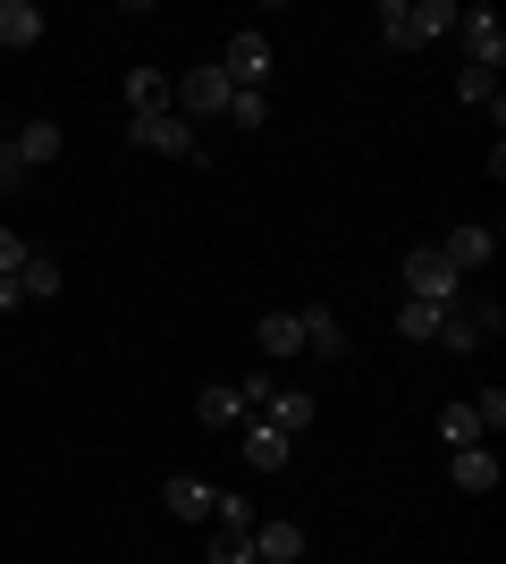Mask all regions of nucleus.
Returning a JSON list of instances; mask_svg holds the SVG:
<instances>
[{
  "label": "nucleus",
  "instance_id": "393cba45",
  "mask_svg": "<svg viewBox=\"0 0 506 564\" xmlns=\"http://www.w3.org/2000/svg\"><path fill=\"white\" fill-rule=\"evenodd\" d=\"M212 514H219V531H254V522H262V514H254V497H228V489H219Z\"/></svg>",
  "mask_w": 506,
  "mask_h": 564
},
{
  "label": "nucleus",
  "instance_id": "a878e982",
  "mask_svg": "<svg viewBox=\"0 0 506 564\" xmlns=\"http://www.w3.org/2000/svg\"><path fill=\"white\" fill-rule=\"evenodd\" d=\"M212 564H254V531H219V540H212Z\"/></svg>",
  "mask_w": 506,
  "mask_h": 564
},
{
  "label": "nucleus",
  "instance_id": "0eeeda50",
  "mask_svg": "<svg viewBox=\"0 0 506 564\" xmlns=\"http://www.w3.org/2000/svg\"><path fill=\"white\" fill-rule=\"evenodd\" d=\"M439 253H448V270H456V279H473V270L498 253V228H448V236H439Z\"/></svg>",
  "mask_w": 506,
  "mask_h": 564
},
{
  "label": "nucleus",
  "instance_id": "c756f323",
  "mask_svg": "<svg viewBox=\"0 0 506 564\" xmlns=\"http://www.w3.org/2000/svg\"><path fill=\"white\" fill-rule=\"evenodd\" d=\"M25 304V295H18V279H0V312H18Z\"/></svg>",
  "mask_w": 506,
  "mask_h": 564
},
{
  "label": "nucleus",
  "instance_id": "412c9836",
  "mask_svg": "<svg viewBox=\"0 0 506 564\" xmlns=\"http://www.w3.org/2000/svg\"><path fill=\"white\" fill-rule=\"evenodd\" d=\"M18 295H25V304L60 295V261H51V253H25V270H18Z\"/></svg>",
  "mask_w": 506,
  "mask_h": 564
},
{
  "label": "nucleus",
  "instance_id": "6ab92c4d",
  "mask_svg": "<svg viewBox=\"0 0 506 564\" xmlns=\"http://www.w3.org/2000/svg\"><path fill=\"white\" fill-rule=\"evenodd\" d=\"M456 18H464L456 0H413V25H422V51H431V43H448V34H456Z\"/></svg>",
  "mask_w": 506,
  "mask_h": 564
},
{
  "label": "nucleus",
  "instance_id": "f03ea898",
  "mask_svg": "<svg viewBox=\"0 0 506 564\" xmlns=\"http://www.w3.org/2000/svg\"><path fill=\"white\" fill-rule=\"evenodd\" d=\"M127 143L136 152H161V161H203V143L177 110H152V118H127Z\"/></svg>",
  "mask_w": 506,
  "mask_h": 564
},
{
  "label": "nucleus",
  "instance_id": "9b49d317",
  "mask_svg": "<svg viewBox=\"0 0 506 564\" xmlns=\"http://www.w3.org/2000/svg\"><path fill=\"white\" fill-rule=\"evenodd\" d=\"M295 556H304L295 522H254V564H295Z\"/></svg>",
  "mask_w": 506,
  "mask_h": 564
},
{
  "label": "nucleus",
  "instance_id": "f3484780",
  "mask_svg": "<svg viewBox=\"0 0 506 564\" xmlns=\"http://www.w3.org/2000/svg\"><path fill=\"white\" fill-rule=\"evenodd\" d=\"M439 321H448V312L422 304V295H406V304H397V337H413V346H439Z\"/></svg>",
  "mask_w": 506,
  "mask_h": 564
},
{
  "label": "nucleus",
  "instance_id": "20e7f679",
  "mask_svg": "<svg viewBox=\"0 0 506 564\" xmlns=\"http://www.w3.org/2000/svg\"><path fill=\"white\" fill-rule=\"evenodd\" d=\"M406 286L422 295V304H439V312L464 295V279L448 270V253H439V245H413V253H406Z\"/></svg>",
  "mask_w": 506,
  "mask_h": 564
},
{
  "label": "nucleus",
  "instance_id": "2eb2a0df",
  "mask_svg": "<svg viewBox=\"0 0 506 564\" xmlns=\"http://www.w3.org/2000/svg\"><path fill=\"white\" fill-rule=\"evenodd\" d=\"M262 422H270V430H288V438H295V430L313 422V397H304V388H270V404H262Z\"/></svg>",
  "mask_w": 506,
  "mask_h": 564
},
{
  "label": "nucleus",
  "instance_id": "39448f33",
  "mask_svg": "<svg viewBox=\"0 0 506 564\" xmlns=\"http://www.w3.org/2000/svg\"><path fill=\"white\" fill-rule=\"evenodd\" d=\"M456 34H464V68H489V76H498V59H506V25H498V9H464Z\"/></svg>",
  "mask_w": 506,
  "mask_h": 564
},
{
  "label": "nucleus",
  "instance_id": "4468645a",
  "mask_svg": "<svg viewBox=\"0 0 506 564\" xmlns=\"http://www.w3.org/2000/svg\"><path fill=\"white\" fill-rule=\"evenodd\" d=\"M456 489L489 497V489H498V455H489V447H456Z\"/></svg>",
  "mask_w": 506,
  "mask_h": 564
},
{
  "label": "nucleus",
  "instance_id": "6e6552de",
  "mask_svg": "<svg viewBox=\"0 0 506 564\" xmlns=\"http://www.w3.org/2000/svg\"><path fill=\"white\" fill-rule=\"evenodd\" d=\"M161 506H169V514H177V522H212L219 489H212V480H194V471H177V480H169V489H161Z\"/></svg>",
  "mask_w": 506,
  "mask_h": 564
},
{
  "label": "nucleus",
  "instance_id": "f8f14e48",
  "mask_svg": "<svg viewBox=\"0 0 506 564\" xmlns=\"http://www.w3.org/2000/svg\"><path fill=\"white\" fill-rule=\"evenodd\" d=\"M0 43L34 51V43H43V9H34V0H0Z\"/></svg>",
  "mask_w": 506,
  "mask_h": 564
},
{
  "label": "nucleus",
  "instance_id": "5701e85b",
  "mask_svg": "<svg viewBox=\"0 0 506 564\" xmlns=\"http://www.w3.org/2000/svg\"><path fill=\"white\" fill-rule=\"evenodd\" d=\"M262 354H304V321H295V312H270L262 321Z\"/></svg>",
  "mask_w": 506,
  "mask_h": 564
},
{
  "label": "nucleus",
  "instance_id": "aec40b11",
  "mask_svg": "<svg viewBox=\"0 0 506 564\" xmlns=\"http://www.w3.org/2000/svg\"><path fill=\"white\" fill-rule=\"evenodd\" d=\"M456 101H473V110L506 118V94H498V76H489V68H464V76H456Z\"/></svg>",
  "mask_w": 506,
  "mask_h": 564
},
{
  "label": "nucleus",
  "instance_id": "9d476101",
  "mask_svg": "<svg viewBox=\"0 0 506 564\" xmlns=\"http://www.w3.org/2000/svg\"><path fill=\"white\" fill-rule=\"evenodd\" d=\"M9 152H18V169H43V161H60V127H51V118H25L18 135H9Z\"/></svg>",
  "mask_w": 506,
  "mask_h": 564
},
{
  "label": "nucleus",
  "instance_id": "c85d7f7f",
  "mask_svg": "<svg viewBox=\"0 0 506 564\" xmlns=\"http://www.w3.org/2000/svg\"><path fill=\"white\" fill-rule=\"evenodd\" d=\"M18 177H25V169H18V152H9V135H0V194L18 186Z\"/></svg>",
  "mask_w": 506,
  "mask_h": 564
},
{
  "label": "nucleus",
  "instance_id": "1a4fd4ad",
  "mask_svg": "<svg viewBox=\"0 0 506 564\" xmlns=\"http://www.w3.org/2000/svg\"><path fill=\"white\" fill-rule=\"evenodd\" d=\"M288 447H295V438H288V430H270L262 413L245 422V464H254V471H279V464H288Z\"/></svg>",
  "mask_w": 506,
  "mask_h": 564
},
{
  "label": "nucleus",
  "instance_id": "423d86ee",
  "mask_svg": "<svg viewBox=\"0 0 506 564\" xmlns=\"http://www.w3.org/2000/svg\"><path fill=\"white\" fill-rule=\"evenodd\" d=\"M295 321H304V354H321V362H346V321H337V304H304Z\"/></svg>",
  "mask_w": 506,
  "mask_h": 564
},
{
  "label": "nucleus",
  "instance_id": "b1692460",
  "mask_svg": "<svg viewBox=\"0 0 506 564\" xmlns=\"http://www.w3.org/2000/svg\"><path fill=\"white\" fill-rule=\"evenodd\" d=\"M219 118H228V127H245V135H254V127H262V118H270V94H228V110H219Z\"/></svg>",
  "mask_w": 506,
  "mask_h": 564
},
{
  "label": "nucleus",
  "instance_id": "bb28decb",
  "mask_svg": "<svg viewBox=\"0 0 506 564\" xmlns=\"http://www.w3.org/2000/svg\"><path fill=\"white\" fill-rule=\"evenodd\" d=\"M25 253H34V245H25L18 228H0V279H18V270H25Z\"/></svg>",
  "mask_w": 506,
  "mask_h": 564
},
{
  "label": "nucleus",
  "instance_id": "f257e3e1",
  "mask_svg": "<svg viewBox=\"0 0 506 564\" xmlns=\"http://www.w3.org/2000/svg\"><path fill=\"white\" fill-rule=\"evenodd\" d=\"M212 68L228 76L237 94H270V34H262V25H245V34H228V51H219Z\"/></svg>",
  "mask_w": 506,
  "mask_h": 564
},
{
  "label": "nucleus",
  "instance_id": "dca6fc26",
  "mask_svg": "<svg viewBox=\"0 0 506 564\" xmlns=\"http://www.w3.org/2000/svg\"><path fill=\"white\" fill-rule=\"evenodd\" d=\"M380 43H388V51H422V25H413V0H380Z\"/></svg>",
  "mask_w": 506,
  "mask_h": 564
},
{
  "label": "nucleus",
  "instance_id": "a211bd4d",
  "mask_svg": "<svg viewBox=\"0 0 506 564\" xmlns=\"http://www.w3.org/2000/svg\"><path fill=\"white\" fill-rule=\"evenodd\" d=\"M127 110H136V118L169 110V76L161 68H127Z\"/></svg>",
  "mask_w": 506,
  "mask_h": 564
},
{
  "label": "nucleus",
  "instance_id": "7ed1b4c3",
  "mask_svg": "<svg viewBox=\"0 0 506 564\" xmlns=\"http://www.w3.org/2000/svg\"><path fill=\"white\" fill-rule=\"evenodd\" d=\"M228 94H237V85H228V76H219L212 59H203V68H186L177 85H169V110H177V118L194 127V118H219V110H228Z\"/></svg>",
  "mask_w": 506,
  "mask_h": 564
},
{
  "label": "nucleus",
  "instance_id": "4be33fe9",
  "mask_svg": "<svg viewBox=\"0 0 506 564\" xmlns=\"http://www.w3.org/2000/svg\"><path fill=\"white\" fill-rule=\"evenodd\" d=\"M194 413H203L212 430H237V422H245V397H237V388H203V404H194Z\"/></svg>",
  "mask_w": 506,
  "mask_h": 564
},
{
  "label": "nucleus",
  "instance_id": "cd10ccee",
  "mask_svg": "<svg viewBox=\"0 0 506 564\" xmlns=\"http://www.w3.org/2000/svg\"><path fill=\"white\" fill-rule=\"evenodd\" d=\"M473 413H482V430L506 422V388H489V397H473Z\"/></svg>",
  "mask_w": 506,
  "mask_h": 564
},
{
  "label": "nucleus",
  "instance_id": "ddd939ff",
  "mask_svg": "<svg viewBox=\"0 0 506 564\" xmlns=\"http://www.w3.org/2000/svg\"><path fill=\"white\" fill-rule=\"evenodd\" d=\"M439 447H448V455H456V447H489L482 413H473V404H448V413H439Z\"/></svg>",
  "mask_w": 506,
  "mask_h": 564
}]
</instances>
